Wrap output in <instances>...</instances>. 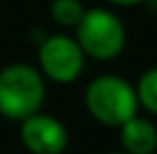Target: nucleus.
<instances>
[{
	"label": "nucleus",
	"mask_w": 157,
	"mask_h": 154,
	"mask_svg": "<svg viewBox=\"0 0 157 154\" xmlns=\"http://www.w3.org/2000/svg\"><path fill=\"white\" fill-rule=\"evenodd\" d=\"M107 2L121 5V7H130V5H139V2H144V0H107Z\"/></svg>",
	"instance_id": "nucleus-9"
},
{
	"label": "nucleus",
	"mask_w": 157,
	"mask_h": 154,
	"mask_svg": "<svg viewBox=\"0 0 157 154\" xmlns=\"http://www.w3.org/2000/svg\"><path fill=\"white\" fill-rule=\"evenodd\" d=\"M84 14V7L80 0H52L50 2V16L62 27H75Z\"/></svg>",
	"instance_id": "nucleus-7"
},
{
	"label": "nucleus",
	"mask_w": 157,
	"mask_h": 154,
	"mask_svg": "<svg viewBox=\"0 0 157 154\" xmlns=\"http://www.w3.org/2000/svg\"><path fill=\"white\" fill-rule=\"evenodd\" d=\"M84 104L98 123L107 127H121L137 116L139 98L137 88L123 77L100 75L86 86Z\"/></svg>",
	"instance_id": "nucleus-2"
},
{
	"label": "nucleus",
	"mask_w": 157,
	"mask_h": 154,
	"mask_svg": "<svg viewBox=\"0 0 157 154\" xmlns=\"http://www.w3.org/2000/svg\"><path fill=\"white\" fill-rule=\"evenodd\" d=\"M21 141L32 154H62L68 145V131L52 116L34 113L21 125Z\"/></svg>",
	"instance_id": "nucleus-5"
},
{
	"label": "nucleus",
	"mask_w": 157,
	"mask_h": 154,
	"mask_svg": "<svg viewBox=\"0 0 157 154\" xmlns=\"http://www.w3.org/2000/svg\"><path fill=\"white\" fill-rule=\"evenodd\" d=\"M39 66L43 75L52 82L68 84L82 73L84 52L75 39H68L64 34L46 36V41L39 45Z\"/></svg>",
	"instance_id": "nucleus-4"
},
{
	"label": "nucleus",
	"mask_w": 157,
	"mask_h": 154,
	"mask_svg": "<svg viewBox=\"0 0 157 154\" xmlns=\"http://www.w3.org/2000/svg\"><path fill=\"white\" fill-rule=\"evenodd\" d=\"M109 154H125V152H109Z\"/></svg>",
	"instance_id": "nucleus-10"
},
{
	"label": "nucleus",
	"mask_w": 157,
	"mask_h": 154,
	"mask_svg": "<svg viewBox=\"0 0 157 154\" xmlns=\"http://www.w3.org/2000/svg\"><path fill=\"white\" fill-rule=\"evenodd\" d=\"M137 98H139V104H141L146 111L157 113V66L148 68V70L139 77Z\"/></svg>",
	"instance_id": "nucleus-8"
},
{
	"label": "nucleus",
	"mask_w": 157,
	"mask_h": 154,
	"mask_svg": "<svg viewBox=\"0 0 157 154\" xmlns=\"http://www.w3.org/2000/svg\"><path fill=\"white\" fill-rule=\"evenodd\" d=\"M43 98V77L30 63H12L0 70V113L5 118L23 123L39 113Z\"/></svg>",
	"instance_id": "nucleus-1"
},
{
	"label": "nucleus",
	"mask_w": 157,
	"mask_h": 154,
	"mask_svg": "<svg viewBox=\"0 0 157 154\" xmlns=\"http://www.w3.org/2000/svg\"><path fill=\"white\" fill-rule=\"evenodd\" d=\"M78 45L84 57L98 61H109L125 48V25L114 12L102 7L84 9L80 23L75 25Z\"/></svg>",
	"instance_id": "nucleus-3"
},
{
	"label": "nucleus",
	"mask_w": 157,
	"mask_h": 154,
	"mask_svg": "<svg viewBox=\"0 0 157 154\" xmlns=\"http://www.w3.org/2000/svg\"><path fill=\"white\" fill-rule=\"evenodd\" d=\"M121 145L125 154H153L157 150V127L134 116L121 125Z\"/></svg>",
	"instance_id": "nucleus-6"
}]
</instances>
